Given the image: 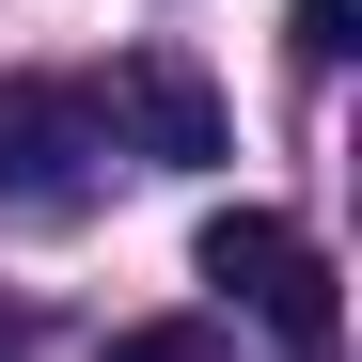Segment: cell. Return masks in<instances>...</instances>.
<instances>
[{
  "label": "cell",
  "mask_w": 362,
  "mask_h": 362,
  "mask_svg": "<svg viewBox=\"0 0 362 362\" xmlns=\"http://www.w3.org/2000/svg\"><path fill=\"white\" fill-rule=\"evenodd\" d=\"M189 268H205L221 299H252L284 362H331V268H315V236H299V221H268V205H221Z\"/></svg>",
  "instance_id": "cell-1"
},
{
  "label": "cell",
  "mask_w": 362,
  "mask_h": 362,
  "mask_svg": "<svg viewBox=\"0 0 362 362\" xmlns=\"http://www.w3.org/2000/svg\"><path fill=\"white\" fill-rule=\"evenodd\" d=\"M95 158H110V110H95V79H0V205L64 221V205L95 189Z\"/></svg>",
  "instance_id": "cell-2"
},
{
  "label": "cell",
  "mask_w": 362,
  "mask_h": 362,
  "mask_svg": "<svg viewBox=\"0 0 362 362\" xmlns=\"http://www.w3.org/2000/svg\"><path fill=\"white\" fill-rule=\"evenodd\" d=\"M110 127H127L158 173H205L236 127H221V95H205V64H173V47H127L110 64Z\"/></svg>",
  "instance_id": "cell-3"
},
{
  "label": "cell",
  "mask_w": 362,
  "mask_h": 362,
  "mask_svg": "<svg viewBox=\"0 0 362 362\" xmlns=\"http://www.w3.org/2000/svg\"><path fill=\"white\" fill-rule=\"evenodd\" d=\"M95 362H221V331H205V315H158V331H110Z\"/></svg>",
  "instance_id": "cell-4"
},
{
  "label": "cell",
  "mask_w": 362,
  "mask_h": 362,
  "mask_svg": "<svg viewBox=\"0 0 362 362\" xmlns=\"http://www.w3.org/2000/svg\"><path fill=\"white\" fill-rule=\"evenodd\" d=\"M284 32H299V64H346V0H299Z\"/></svg>",
  "instance_id": "cell-5"
},
{
  "label": "cell",
  "mask_w": 362,
  "mask_h": 362,
  "mask_svg": "<svg viewBox=\"0 0 362 362\" xmlns=\"http://www.w3.org/2000/svg\"><path fill=\"white\" fill-rule=\"evenodd\" d=\"M0 362H32V315H16V299H0Z\"/></svg>",
  "instance_id": "cell-6"
}]
</instances>
